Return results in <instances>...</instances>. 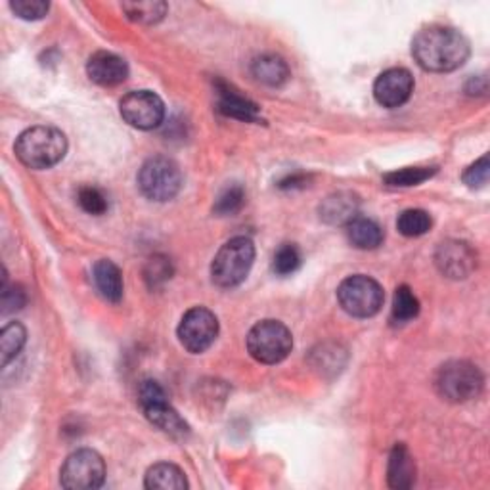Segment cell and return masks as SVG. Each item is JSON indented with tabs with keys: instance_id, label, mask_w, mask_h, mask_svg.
Returning <instances> with one entry per match:
<instances>
[{
	"instance_id": "16",
	"label": "cell",
	"mask_w": 490,
	"mask_h": 490,
	"mask_svg": "<svg viewBox=\"0 0 490 490\" xmlns=\"http://www.w3.org/2000/svg\"><path fill=\"white\" fill-rule=\"evenodd\" d=\"M387 481H389L391 488H397V490L410 488L416 483L414 456L402 443L391 450L389 467H387Z\"/></svg>"
},
{
	"instance_id": "32",
	"label": "cell",
	"mask_w": 490,
	"mask_h": 490,
	"mask_svg": "<svg viewBox=\"0 0 490 490\" xmlns=\"http://www.w3.org/2000/svg\"><path fill=\"white\" fill-rule=\"evenodd\" d=\"M488 173H490V163L488 155H483L479 161L469 165L464 173V183L469 188H483L488 183Z\"/></svg>"
},
{
	"instance_id": "15",
	"label": "cell",
	"mask_w": 490,
	"mask_h": 490,
	"mask_svg": "<svg viewBox=\"0 0 490 490\" xmlns=\"http://www.w3.org/2000/svg\"><path fill=\"white\" fill-rule=\"evenodd\" d=\"M217 96H219L217 106L222 116L248 123L259 121V106L251 102L250 98H243L228 85L221 83V80H217Z\"/></svg>"
},
{
	"instance_id": "23",
	"label": "cell",
	"mask_w": 490,
	"mask_h": 490,
	"mask_svg": "<svg viewBox=\"0 0 490 490\" xmlns=\"http://www.w3.org/2000/svg\"><path fill=\"white\" fill-rule=\"evenodd\" d=\"M27 332L20 322H10L3 328L0 334V358H3V366H8L25 345Z\"/></svg>"
},
{
	"instance_id": "12",
	"label": "cell",
	"mask_w": 490,
	"mask_h": 490,
	"mask_svg": "<svg viewBox=\"0 0 490 490\" xmlns=\"http://www.w3.org/2000/svg\"><path fill=\"white\" fill-rule=\"evenodd\" d=\"M435 265L450 280H464L477 267V253L466 241L448 240L435 251Z\"/></svg>"
},
{
	"instance_id": "5",
	"label": "cell",
	"mask_w": 490,
	"mask_h": 490,
	"mask_svg": "<svg viewBox=\"0 0 490 490\" xmlns=\"http://www.w3.org/2000/svg\"><path fill=\"white\" fill-rule=\"evenodd\" d=\"M485 385L481 370L467 361H452L438 368L435 387L448 402H467L481 395Z\"/></svg>"
},
{
	"instance_id": "20",
	"label": "cell",
	"mask_w": 490,
	"mask_h": 490,
	"mask_svg": "<svg viewBox=\"0 0 490 490\" xmlns=\"http://www.w3.org/2000/svg\"><path fill=\"white\" fill-rule=\"evenodd\" d=\"M144 486L150 490H184L188 488V481L181 467L174 464L161 462L146 471Z\"/></svg>"
},
{
	"instance_id": "13",
	"label": "cell",
	"mask_w": 490,
	"mask_h": 490,
	"mask_svg": "<svg viewBox=\"0 0 490 490\" xmlns=\"http://www.w3.org/2000/svg\"><path fill=\"white\" fill-rule=\"evenodd\" d=\"M414 92V77L404 68H393L383 71L373 83L375 102L383 108L395 109L404 106Z\"/></svg>"
},
{
	"instance_id": "18",
	"label": "cell",
	"mask_w": 490,
	"mask_h": 490,
	"mask_svg": "<svg viewBox=\"0 0 490 490\" xmlns=\"http://www.w3.org/2000/svg\"><path fill=\"white\" fill-rule=\"evenodd\" d=\"M345 226H347V238H349L353 248H356V250H363V251L378 250L380 245L383 243L385 236H383L382 226L372 219L356 215Z\"/></svg>"
},
{
	"instance_id": "21",
	"label": "cell",
	"mask_w": 490,
	"mask_h": 490,
	"mask_svg": "<svg viewBox=\"0 0 490 490\" xmlns=\"http://www.w3.org/2000/svg\"><path fill=\"white\" fill-rule=\"evenodd\" d=\"M253 77L267 87H282L289 79V68L284 58L276 54H263L251 63Z\"/></svg>"
},
{
	"instance_id": "14",
	"label": "cell",
	"mask_w": 490,
	"mask_h": 490,
	"mask_svg": "<svg viewBox=\"0 0 490 490\" xmlns=\"http://www.w3.org/2000/svg\"><path fill=\"white\" fill-rule=\"evenodd\" d=\"M87 75L100 87H118L128 77L127 61L113 52H96L87 61Z\"/></svg>"
},
{
	"instance_id": "34",
	"label": "cell",
	"mask_w": 490,
	"mask_h": 490,
	"mask_svg": "<svg viewBox=\"0 0 490 490\" xmlns=\"http://www.w3.org/2000/svg\"><path fill=\"white\" fill-rule=\"evenodd\" d=\"M303 184H306V176L305 174H289L278 186H280V188H297V186H303Z\"/></svg>"
},
{
	"instance_id": "8",
	"label": "cell",
	"mask_w": 490,
	"mask_h": 490,
	"mask_svg": "<svg viewBox=\"0 0 490 490\" xmlns=\"http://www.w3.org/2000/svg\"><path fill=\"white\" fill-rule=\"evenodd\" d=\"M138 188L152 202H169L183 188L181 167L169 157H152L138 173Z\"/></svg>"
},
{
	"instance_id": "9",
	"label": "cell",
	"mask_w": 490,
	"mask_h": 490,
	"mask_svg": "<svg viewBox=\"0 0 490 490\" xmlns=\"http://www.w3.org/2000/svg\"><path fill=\"white\" fill-rule=\"evenodd\" d=\"M106 481V464L92 448L73 452L60 471V483L70 490H94Z\"/></svg>"
},
{
	"instance_id": "26",
	"label": "cell",
	"mask_w": 490,
	"mask_h": 490,
	"mask_svg": "<svg viewBox=\"0 0 490 490\" xmlns=\"http://www.w3.org/2000/svg\"><path fill=\"white\" fill-rule=\"evenodd\" d=\"M433 174H437V167H406V169L387 173L383 176V181L387 186L408 188V186H418L421 183L429 181Z\"/></svg>"
},
{
	"instance_id": "3",
	"label": "cell",
	"mask_w": 490,
	"mask_h": 490,
	"mask_svg": "<svg viewBox=\"0 0 490 490\" xmlns=\"http://www.w3.org/2000/svg\"><path fill=\"white\" fill-rule=\"evenodd\" d=\"M255 260V245L250 238L238 236L231 241H226L211 265V278L219 287H236L245 278L250 276V270Z\"/></svg>"
},
{
	"instance_id": "25",
	"label": "cell",
	"mask_w": 490,
	"mask_h": 490,
	"mask_svg": "<svg viewBox=\"0 0 490 490\" xmlns=\"http://www.w3.org/2000/svg\"><path fill=\"white\" fill-rule=\"evenodd\" d=\"M419 315V301L414 291L408 286H400L395 291L393 308H391V320L395 324H406Z\"/></svg>"
},
{
	"instance_id": "7",
	"label": "cell",
	"mask_w": 490,
	"mask_h": 490,
	"mask_svg": "<svg viewBox=\"0 0 490 490\" xmlns=\"http://www.w3.org/2000/svg\"><path fill=\"white\" fill-rule=\"evenodd\" d=\"M291 349H293L291 332L278 320L259 322L248 334V351L260 364L282 363L286 361Z\"/></svg>"
},
{
	"instance_id": "30",
	"label": "cell",
	"mask_w": 490,
	"mask_h": 490,
	"mask_svg": "<svg viewBox=\"0 0 490 490\" xmlns=\"http://www.w3.org/2000/svg\"><path fill=\"white\" fill-rule=\"evenodd\" d=\"M77 202L80 209L87 211L89 215H104L108 211V198L102 190L94 186H83L77 193Z\"/></svg>"
},
{
	"instance_id": "11",
	"label": "cell",
	"mask_w": 490,
	"mask_h": 490,
	"mask_svg": "<svg viewBox=\"0 0 490 490\" xmlns=\"http://www.w3.org/2000/svg\"><path fill=\"white\" fill-rule=\"evenodd\" d=\"M121 118L135 128L152 130L165 119V104L152 90L128 92L119 104Z\"/></svg>"
},
{
	"instance_id": "24",
	"label": "cell",
	"mask_w": 490,
	"mask_h": 490,
	"mask_svg": "<svg viewBox=\"0 0 490 490\" xmlns=\"http://www.w3.org/2000/svg\"><path fill=\"white\" fill-rule=\"evenodd\" d=\"M431 217L423 209H406L397 219V231L406 238H418L431 231Z\"/></svg>"
},
{
	"instance_id": "1",
	"label": "cell",
	"mask_w": 490,
	"mask_h": 490,
	"mask_svg": "<svg viewBox=\"0 0 490 490\" xmlns=\"http://www.w3.org/2000/svg\"><path fill=\"white\" fill-rule=\"evenodd\" d=\"M471 54L469 41L460 31L445 25L421 29L412 41V56L421 70L448 73L462 68Z\"/></svg>"
},
{
	"instance_id": "19",
	"label": "cell",
	"mask_w": 490,
	"mask_h": 490,
	"mask_svg": "<svg viewBox=\"0 0 490 490\" xmlns=\"http://www.w3.org/2000/svg\"><path fill=\"white\" fill-rule=\"evenodd\" d=\"M358 200L351 192H339L325 198L320 205V217L328 224H347L356 217Z\"/></svg>"
},
{
	"instance_id": "10",
	"label": "cell",
	"mask_w": 490,
	"mask_h": 490,
	"mask_svg": "<svg viewBox=\"0 0 490 490\" xmlns=\"http://www.w3.org/2000/svg\"><path fill=\"white\" fill-rule=\"evenodd\" d=\"M181 345L192 353H205L219 335V320L205 306H193L183 316L176 330Z\"/></svg>"
},
{
	"instance_id": "33",
	"label": "cell",
	"mask_w": 490,
	"mask_h": 490,
	"mask_svg": "<svg viewBox=\"0 0 490 490\" xmlns=\"http://www.w3.org/2000/svg\"><path fill=\"white\" fill-rule=\"evenodd\" d=\"M27 297H25V291L22 286H10L6 284V276H5V282H3V313L5 315H10L14 313V310H20L24 308Z\"/></svg>"
},
{
	"instance_id": "17",
	"label": "cell",
	"mask_w": 490,
	"mask_h": 490,
	"mask_svg": "<svg viewBox=\"0 0 490 490\" xmlns=\"http://www.w3.org/2000/svg\"><path fill=\"white\" fill-rule=\"evenodd\" d=\"M92 280L100 296L109 303H119L123 297V274L109 259H100L92 269Z\"/></svg>"
},
{
	"instance_id": "6",
	"label": "cell",
	"mask_w": 490,
	"mask_h": 490,
	"mask_svg": "<svg viewBox=\"0 0 490 490\" xmlns=\"http://www.w3.org/2000/svg\"><path fill=\"white\" fill-rule=\"evenodd\" d=\"M337 301L347 315L354 318H370L382 310L385 293L373 278L354 274L345 278L337 287Z\"/></svg>"
},
{
	"instance_id": "31",
	"label": "cell",
	"mask_w": 490,
	"mask_h": 490,
	"mask_svg": "<svg viewBox=\"0 0 490 490\" xmlns=\"http://www.w3.org/2000/svg\"><path fill=\"white\" fill-rule=\"evenodd\" d=\"M10 8L18 18L27 22H37L42 20L48 14L51 5L44 3V0H14V3H10Z\"/></svg>"
},
{
	"instance_id": "4",
	"label": "cell",
	"mask_w": 490,
	"mask_h": 490,
	"mask_svg": "<svg viewBox=\"0 0 490 490\" xmlns=\"http://www.w3.org/2000/svg\"><path fill=\"white\" fill-rule=\"evenodd\" d=\"M138 404L142 412L154 428L173 438H186L190 435L188 423L178 416V412L171 406L165 389L157 382L146 380L138 387Z\"/></svg>"
},
{
	"instance_id": "2",
	"label": "cell",
	"mask_w": 490,
	"mask_h": 490,
	"mask_svg": "<svg viewBox=\"0 0 490 490\" xmlns=\"http://www.w3.org/2000/svg\"><path fill=\"white\" fill-rule=\"evenodd\" d=\"M14 152L29 169H51L68 154V138L54 127H31L15 140Z\"/></svg>"
},
{
	"instance_id": "29",
	"label": "cell",
	"mask_w": 490,
	"mask_h": 490,
	"mask_svg": "<svg viewBox=\"0 0 490 490\" xmlns=\"http://www.w3.org/2000/svg\"><path fill=\"white\" fill-rule=\"evenodd\" d=\"M171 276H173V265H171V260L163 255H154L144 270L146 282H148L152 289L169 282Z\"/></svg>"
},
{
	"instance_id": "27",
	"label": "cell",
	"mask_w": 490,
	"mask_h": 490,
	"mask_svg": "<svg viewBox=\"0 0 490 490\" xmlns=\"http://www.w3.org/2000/svg\"><path fill=\"white\" fill-rule=\"evenodd\" d=\"M301 267V251L296 243H284L280 250L274 253L272 270L278 276H289Z\"/></svg>"
},
{
	"instance_id": "22",
	"label": "cell",
	"mask_w": 490,
	"mask_h": 490,
	"mask_svg": "<svg viewBox=\"0 0 490 490\" xmlns=\"http://www.w3.org/2000/svg\"><path fill=\"white\" fill-rule=\"evenodd\" d=\"M123 12L130 22H137L142 25H154L159 24L167 15L169 6L161 0H144V3H125Z\"/></svg>"
},
{
	"instance_id": "28",
	"label": "cell",
	"mask_w": 490,
	"mask_h": 490,
	"mask_svg": "<svg viewBox=\"0 0 490 490\" xmlns=\"http://www.w3.org/2000/svg\"><path fill=\"white\" fill-rule=\"evenodd\" d=\"M243 202H245V190H243V186L232 184V186H228V188H224L221 192L213 211H215V213L219 217L234 215V213H238V211L241 209Z\"/></svg>"
}]
</instances>
